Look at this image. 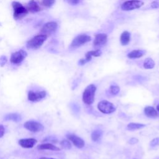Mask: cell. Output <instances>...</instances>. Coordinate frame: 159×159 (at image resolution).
Listing matches in <instances>:
<instances>
[{
  "label": "cell",
  "mask_w": 159,
  "mask_h": 159,
  "mask_svg": "<svg viewBox=\"0 0 159 159\" xmlns=\"http://www.w3.org/2000/svg\"><path fill=\"white\" fill-rule=\"evenodd\" d=\"M143 112L145 115L149 118H155L157 117L158 116L157 109L154 107L151 106H147L145 107L143 109Z\"/></svg>",
  "instance_id": "obj_17"
},
{
  "label": "cell",
  "mask_w": 159,
  "mask_h": 159,
  "mask_svg": "<svg viewBox=\"0 0 159 159\" xmlns=\"http://www.w3.org/2000/svg\"><path fill=\"white\" fill-rule=\"evenodd\" d=\"M37 149L39 150H51V151H60V148L56 145L51 143H41L37 147Z\"/></svg>",
  "instance_id": "obj_15"
},
{
  "label": "cell",
  "mask_w": 159,
  "mask_h": 159,
  "mask_svg": "<svg viewBox=\"0 0 159 159\" xmlns=\"http://www.w3.org/2000/svg\"><path fill=\"white\" fill-rule=\"evenodd\" d=\"M67 1L68 3H69L70 4H71V5H76L78 4L80 0H66Z\"/></svg>",
  "instance_id": "obj_32"
},
{
  "label": "cell",
  "mask_w": 159,
  "mask_h": 159,
  "mask_svg": "<svg viewBox=\"0 0 159 159\" xmlns=\"http://www.w3.org/2000/svg\"><path fill=\"white\" fill-rule=\"evenodd\" d=\"M155 63L154 60L151 58H147L143 63V66L145 69H147V70H150L152 69L155 67Z\"/></svg>",
  "instance_id": "obj_23"
},
{
  "label": "cell",
  "mask_w": 159,
  "mask_h": 159,
  "mask_svg": "<svg viewBox=\"0 0 159 159\" xmlns=\"http://www.w3.org/2000/svg\"><path fill=\"white\" fill-rule=\"evenodd\" d=\"M12 6L13 8V16L15 20H21L29 12L27 8L17 1H13L12 2Z\"/></svg>",
  "instance_id": "obj_3"
},
{
  "label": "cell",
  "mask_w": 159,
  "mask_h": 159,
  "mask_svg": "<svg viewBox=\"0 0 159 159\" xmlns=\"http://www.w3.org/2000/svg\"><path fill=\"white\" fill-rule=\"evenodd\" d=\"M47 37L43 34H39L29 40L26 44V47L29 49L37 50L40 48L44 42L46 40Z\"/></svg>",
  "instance_id": "obj_4"
},
{
  "label": "cell",
  "mask_w": 159,
  "mask_h": 159,
  "mask_svg": "<svg viewBox=\"0 0 159 159\" xmlns=\"http://www.w3.org/2000/svg\"><path fill=\"white\" fill-rule=\"evenodd\" d=\"M39 159H56L55 158H52V157H40Z\"/></svg>",
  "instance_id": "obj_33"
},
{
  "label": "cell",
  "mask_w": 159,
  "mask_h": 159,
  "mask_svg": "<svg viewBox=\"0 0 159 159\" xmlns=\"http://www.w3.org/2000/svg\"><path fill=\"white\" fill-rule=\"evenodd\" d=\"M146 53L145 50H134L127 54V57L130 59L139 58L143 57Z\"/></svg>",
  "instance_id": "obj_19"
},
{
  "label": "cell",
  "mask_w": 159,
  "mask_h": 159,
  "mask_svg": "<svg viewBox=\"0 0 159 159\" xmlns=\"http://www.w3.org/2000/svg\"><path fill=\"white\" fill-rule=\"evenodd\" d=\"M143 5V2L138 0L127 1L123 2L120 6L122 11H132L134 9H139Z\"/></svg>",
  "instance_id": "obj_9"
},
{
  "label": "cell",
  "mask_w": 159,
  "mask_h": 159,
  "mask_svg": "<svg viewBox=\"0 0 159 159\" xmlns=\"http://www.w3.org/2000/svg\"><path fill=\"white\" fill-rule=\"evenodd\" d=\"M109 91L112 95H117L120 91V88L117 85H111L109 88Z\"/></svg>",
  "instance_id": "obj_25"
},
{
  "label": "cell",
  "mask_w": 159,
  "mask_h": 159,
  "mask_svg": "<svg viewBox=\"0 0 159 159\" xmlns=\"http://www.w3.org/2000/svg\"><path fill=\"white\" fill-rule=\"evenodd\" d=\"M3 120L5 121H13L15 122H19L22 120V116L18 112H11L5 115Z\"/></svg>",
  "instance_id": "obj_16"
},
{
  "label": "cell",
  "mask_w": 159,
  "mask_h": 159,
  "mask_svg": "<svg viewBox=\"0 0 159 159\" xmlns=\"http://www.w3.org/2000/svg\"><path fill=\"white\" fill-rule=\"evenodd\" d=\"M6 133V128L4 125L0 124V139L2 138Z\"/></svg>",
  "instance_id": "obj_29"
},
{
  "label": "cell",
  "mask_w": 159,
  "mask_h": 159,
  "mask_svg": "<svg viewBox=\"0 0 159 159\" xmlns=\"http://www.w3.org/2000/svg\"><path fill=\"white\" fill-rule=\"evenodd\" d=\"M102 135V131L100 129L94 130L91 134V139L93 142H98L100 140Z\"/></svg>",
  "instance_id": "obj_22"
},
{
  "label": "cell",
  "mask_w": 159,
  "mask_h": 159,
  "mask_svg": "<svg viewBox=\"0 0 159 159\" xmlns=\"http://www.w3.org/2000/svg\"><path fill=\"white\" fill-rule=\"evenodd\" d=\"M27 9L32 13H35L39 12L41 10V8L35 0H30L27 4Z\"/></svg>",
  "instance_id": "obj_18"
},
{
  "label": "cell",
  "mask_w": 159,
  "mask_h": 159,
  "mask_svg": "<svg viewBox=\"0 0 159 159\" xmlns=\"http://www.w3.org/2000/svg\"><path fill=\"white\" fill-rule=\"evenodd\" d=\"M27 53L24 50H20L12 53L11 55L10 62L15 65H20L27 57Z\"/></svg>",
  "instance_id": "obj_8"
},
{
  "label": "cell",
  "mask_w": 159,
  "mask_h": 159,
  "mask_svg": "<svg viewBox=\"0 0 159 159\" xmlns=\"http://www.w3.org/2000/svg\"><path fill=\"white\" fill-rule=\"evenodd\" d=\"M37 143V140L34 138L20 139L18 140V144L24 148H32Z\"/></svg>",
  "instance_id": "obj_13"
},
{
  "label": "cell",
  "mask_w": 159,
  "mask_h": 159,
  "mask_svg": "<svg viewBox=\"0 0 159 159\" xmlns=\"http://www.w3.org/2000/svg\"><path fill=\"white\" fill-rule=\"evenodd\" d=\"M146 126L145 124H140V123H135V122H130L127 124V129L129 130H139L144 128Z\"/></svg>",
  "instance_id": "obj_21"
},
{
  "label": "cell",
  "mask_w": 159,
  "mask_h": 159,
  "mask_svg": "<svg viewBox=\"0 0 159 159\" xmlns=\"http://www.w3.org/2000/svg\"><path fill=\"white\" fill-rule=\"evenodd\" d=\"M156 109L157 111V112L159 113V103L157 105V107H156Z\"/></svg>",
  "instance_id": "obj_34"
},
{
  "label": "cell",
  "mask_w": 159,
  "mask_h": 159,
  "mask_svg": "<svg viewBox=\"0 0 159 159\" xmlns=\"http://www.w3.org/2000/svg\"><path fill=\"white\" fill-rule=\"evenodd\" d=\"M58 24L56 22H48L43 25L40 30V34L46 35L47 37L52 35L57 29Z\"/></svg>",
  "instance_id": "obj_10"
},
{
  "label": "cell",
  "mask_w": 159,
  "mask_h": 159,
  "mask_svg": "<svg viewBox=\"0 0 159 159\" xmlns=\"http://www.w3.org/2000/svg\"><path fill=\"white\" fill-rule=\"evenodd\" d=\"M7 57L4 55H2L0 57V66H4L5 64L7 63Z\"/></svg>",
  "instance_id": "obj_28"
},
{
  "label": "cell",
  "mask_w": 159,
  "mask_h": 159,
  "mask_svg": "<svg viewBox=\"0 0 159 159\" xmlns=\"http://www.w3.org/2000/svg\"><path fill=\"white\" fill-rule=\"evenodd\" d=\"M159 145V137H155L153 139H152L150 142V147H156Z\"/></svg>",
  "instance_id": "obj_27"
},
{
  "label": "cell",
  "mask_w": 159,
  "mask_h": 159,
  "mask_svg": "<svg viewBox=\"0 0 159 159\" xmlns=\"http://www.w3.org/2000/svg\"><path fill=\"white\" fill-rule=\"evenodd\" d=\"M96 89L94 84H90L86 87L82 95V100L85 104L91 105L93 103Z\"/></svg>",
  "instance_id": "obj_1"
},
{
  "label": "cell",
  "mask_w": 159,
  "mask_h": 159,
  "mask_svg": "<svg viewBox=\"0 0 159 159\" xmlns=\"http://www.w3.org/2000/svg\"><path fill=\"white\" fill-rule=\"evenodd\" d=\"M47 93L45 90L40 89H31L27 91V100L35 102H39L46 98Z\"/></svg>",
  "instance_id": "obj_2"
},
{
  "label": "cell",
  "mask_w": 159,
  "mask_h": 159,
  "mask_svg": "<svg viewBox=\"0 0 159 159\" xmlns=\"http://www.w3.org/2000/svg\"><path fill=\"white\" fill-rule=\"evenodd\" d=\"M138 142H139V140H138L137 138H135V137H132V138H130V139L129 140L128 143H129V144H130V145H134V144L137 143Z\"/></svg>",
  "instance_id": "obj_30"
},
{
  "label": "cell",
  "mask_w": 159,
  "mask_h": 159,
  "mask_svg": "<svg viewBox=\"0 0 159 159\" xmlns=\"http://www.w3.org/2000/svg\"><path fill=\"white\" fill-rule=\"evenodd\" d=\"M55 2V0H42V4L43 6L47 7H50L52 5H53Z\"/></svg>",
  "instance_id": "obj_26"
},
{
  "label": "cell",
  "mask_w": 159,
  "mask_h": 159,
  "mask_svg": "<svg viewBox=\"0 0 159 159\" xmlns=\"http://www.w3.org/2000/svg\"><path fill=\"white\" fill-rule=\"evenodd\" d=\"M107 41V35L106 34H98L95 35L93 42L94 47H101L104 45Z\"/></svg>",
  "instance_id": "obj_14"
},
{
  "label": "cell",
  "mask_w": 159,
  "mask_h": 159,
  "mask_svg": "<svg viewBox=\"0 0 159 159\" xmlns=\"http://www.w3.org/2000/svg\"><path fill=\"white\" fill-rule=\"evenodd\" d=\"M23 125L26 130L33 133L40 132L44 130V125L41 122L34 119L25 121Z\"/></svg>",
  "instance_id": "obj_5"
},
{
  "label": "cell",
  "mask_w": 159,
  "mask_h": 159,
  "mask_svg": "<svg viewBox=\"0 0 159 159\" xmlns=\"http://www.w3.org/2000/svg\"><path fill=\"white\" fill-rule=\"evenodd\" d=\"M101 54H102V52L99 49L89 51L85 54V57L84 58H81L79 60L78 64L80 65H84L85 63L90 61L93 57H99L101 55Z\"/></svg>",
  "instance_id": "obj_12"
},
{
  "label": "cell",
  "mask_w": 159,
  "mask_h": 159,
  "mask_svg": "<svg viewBox=\"0 0 159 159\" xmlns=\"http://www.w3.org/2000/svg\"><path fill=\"white\" fill-rule=\"evenodd\" d=\"M60 145L63 148L66 150H70L71 148L72 145L71 142L68 139H63L60 142Z\"/></svg>",
  "instance_id": "obj_24"
},
{
  "label": "cell",
  "mask_w": 159,
  "mask_h": 159,
  "mask_svg": "<svg viewBox=\"0 0 159 159\" xmlns=\"http://www.w3.org/2000/svg\"><path fill=\"white\" fill-rule=\"evenodd\" d=\"M97 107L98 110L105 114L113 113L116 110V107L114 104L107 100H102L98 103Z\"/></svg>",
  "instance_id": "obj_6"
},
{
  "label": "cell",
  "mask_w": 159,
  "mask_h": 159,
  "mask_svg": "<svg viewBox=\"0 0 159 159\" xmlns=\"http://www.w3.org/2000/svg\"><path fill=\"white\" fill-rule=\"evenodd\" d=\"M91 40V38L89 35H88L84 34H80L73 39L70 44V48L72 49L78 48L84 45L85 43L90 42Z\"/></svg>",
  "instance_id": "obj_7"
},
{
  "label": "cell",
  "mask_w": 159,
  "mask_h": 159,
  "mask_svg": "<svg viewBox=\"0 0 159 159\" xmlns=\"http://www.w3.org/2000/svg\"><path fill=\"white\" fill-rule=\"evenodd\" d=\"M66 137L78 148H83L85 145V142L83 139L74 134H67Z\"/></svg>",
  "instance_id": "obj_11"
},
{
  "label": "cell",
  "mask_w": 159,
  "mask_h": 159,
  "mask_svg": "<svg viewBox=\"0 0 159 159\" xmlns=\"http://www.w3.org/2000/svg\"><path fill=\"white\" fill-rule=\"evenodd\" d=\"M151 7L153 9L159 8V2L157 1H154L151 3Z\"/></svg>",
  "instance_id": "obj_31"
},
{
  "label": "cell",
  "mask_w": 159,
  "mask_h": 159,
  "mask_svg": "<svg viewBox=\"0 0 159 159\" xmlns=\"http://www.w3.org/2000/svg\"><path fill=\"white\" fill-rule=\"evenodd\" d=\"M130 40V34L128 31H124L120 37V42L122 45H127Z\"/></svg>",
  "instance_id": "obj_20"
}]
</instances>
